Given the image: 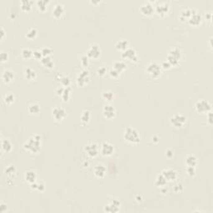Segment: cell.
Instances as JSON below:
<instances>
[{
  "mask_svg": "<svg viewBox=\"0 0 213 213\" xmlns=\"http://www.w3.org/2000/svg\"><path fill=\"white\" fill-rule=\"evenodd\" d=\"M106 166L102 165V164H97L94 166L93 168V173L98 178H102L104 176L106 175Z\"/></svg>",
  "mask_w": 213,
  "mask_h": 213,
  "instance_id": "obj_19",
  "label": "cell"
},
{
  "mask_svg": "<svg viewBox=\"0 0 213 213\" xmlns=\"http://www.w3.org/2000/svg\"><path fill=\"white\" fill-rule=\"evenodd\" d=\"M49 3L50 2L48 0H39V1H37V7L39 8V10L43 12L48 8Z\"/></svg>",
  "mask_w": 213,
  "mask_h": 213,
  "instance_id": "obj_34",
  "label": "cell"
},
{
  "mask_svg": "<svg viewBox=\"0 0 213 213\" xmlns=\"http://www.w3.org/2000/svg\"><path fill=\"white\" fill-rule=\"evenodd\" d=\"M136 200L138 201V202H142V201H143V199H142V197H141V196L140 197H139V196H138V197H136Z\"/></svg>",
  "mask_w": 213,
  "mask_h": 213,
  "instance_id": "obj_58",
  "label": "cell"
},
{
  "mask_svg": "<svg viewBox=\"0 0 213 213\" xmlns=\"http://www.w3.org/2000/svg\"><path fill=\"white\" fill-rule=\"evenodd\" d=\"M89 81H90V73H89L88 70L84 69L78 75L76 83L78 84V86L84 87L89 83Z\"/></svg>",
  "mask_w": 213,
  "mask_h": 213,
  "instance_id": "obj_7",
  "label": "cell"
},
{
  "mask_svg": "<svg viewBox=\"0 0 213 213\" xmlns=\"http://www.w3.org/2000/svg\"><path fill=\"white\" fill-rule=\"evenodd\" d=\"M161 71L162 68L157 62H151L147 67V73L153 78H159L161 74Z\"/></svg>",
  "mask_w": 213,
  "mask_h": 213,
  "instance_id": "obj_4",
  "label": "cell"
},
{
  "mask_svg": "<svg viewBox=\"0 0 213 213\" xmlns=\"http://www.w3.org/2000/svg\"><path fill=\"white\" fill-rule=\"evenodd\" d=\"M187 173L190 177H193L196 174V167L194 166H187Z\"/></svg>",
  "mask_w": 213,
  "mask_h": 213,
  "instance_id": "obj_44",
  "label": "cell"
},
{
  "mask_svg": "<svg viewBox=\"0 0 213 213\" xmlns=\"http://www.w3.org/2000/svg\"><path fill=\"white\" fill-rule=\"evenodd\" d=\"M1 147H2V150H3V152H7V153L9 152L12 150V148H13L12 143H11L10 141L8 140V139H3V140H2Z\"/></svg>",
  "mask_w": 213,
  "mask_h": 213,
  "instance_id": "obj_29",
  "label": "cell"
},
{
  "mask_svg": "<svg viewBox=\"0 0 213 213\" xmlns=\"http://www.w3.org/2000/svg\"><path fill=\"white\" fill-rule=\"evenodd\" d=\"M52 114L55 120L62 121L67 116V112H66V110L63 107H62V106H56V107H54L52 109Z\"/></svg>",
  "mask_w": 213,
  "mask_h": 213,
  "instance_id": "obj_14",
  "label": "cell"
},
{
  "mask_svg": "<svg viewBox=\"0 0 213 213\" xmlns=\"http://www.w3.org/2000/svg\"><path fill=\"white\" fill-rule=\"evenodd\" d=\"M173 191L177 193H181V192H182V191H183V186H182V184H181V183H177V184L175 185L174 187H173Z\"/></svg>",
  "mask_w": 213,
  "mask_h": 213,
  "instance_id": "obj_46",
  "label": "cell"
},
{
  "mask_svg": "<svg viewBox=\"0 0 213 213\" xmlns=\"http://www.w3.org/2000/svg\"><path fill=\"white\" fill-rule=\"evenodd\" d=\"M38 35V30L34 28H32L27 32L26 34V37L29 39H34L36 38V36Z\"/></svg>",
  "mask_w": 213,
  "mask_h": 213,
  "instance_id": "obj_39",
  "label": "cell"
},
{
  "mask_svg": "<svg viewBox=\"0 0 213 213\" xmlns=\"http://www.w3.org/2000/svg\"><path fill=\"white\" fill-rule=\"evenodd\" d=\"M170 10V7H169L168 3H159L155 7V12H156L159 16L166 15Z\"/></svg>",
  "mask_w": 213,
  "mask_h": 213,
  "instance_id": "obj_16",
  "label": "cell"
},
{
  "mask_svg": "<svg viewBox=\"0 0 213 213\" xmlns=\"http://www.w3.org/2000/svg\"><path fill=\"white\" fill-rule=\"evenodd\" d=\"M42 53L43 57H47V56H50L52 53V49L50 48H43L41 50Z\"/></svg>",
  "mask_w": 213,
  "mask_h": 213,
  "instance_id": "obj_43",
  "label": "cell"
},
{
  "mask_svg": "<svg viewBox=\"0 0 213 213\" xmlns=\"http://www.w3.org/2000/svg\"><path fill=\"white\" fill-rule=\"evenodd\" d=\"M5 208H7V205L3 204V203L0 204V211H1V212H4L5 211Z\"/></svg>",
  "mask_w": 213,
  "mask_h": 213,
  "instance_id": "obj_54",
  "label": "cell"
},
{
  "mask_svg": "<svg viewBox=\"0 0 213 213\" xmlns=\"http://www.w3.org/2000/svg\"><path fill=\"white\" fill-rule=\"evenodd\" d=\"M0 59H1V62H6V61L8 59V52H4V51H2L1 53H0Z\"/></svg>",
  "mask_w": 213,
  "mask_h": 213,
  "instance_id": "obj_47",
  "label": "cell"
},
{
  "mask_svg": "<svg viewBox=\"0 0 213 213\" xmlns=\"http://www.w3.org/2000/svg\"><path fill=\"white\" fill-rule=\"evenodd\" d=\"M36 72L31 68H27L24 72V77L28 80H34L36 78Z\"/></svg>",
  "mask_w": 213,
  "mask_h": 213,
  "instance_id": "obj_31",
  "label": "cell"
},
{
  "mask_svg": "<svg viewBox=\"0 0 213 213\" xmlns=\"http://www.w3.org/2000/svg\"><path fill=\"white\" fill-rule=\"evenodd\" d=\"M84 151L86 152V153L91 157H95L98 155L100 149H99L97 144L95 143H88L84 147Z\"/></svg>",
  "mask_w": 213,
  "mask_h": 213,
  "instance_id": "obj_8",
  "label": "cell"
},
{
  "mask_svg": "<svg viewBox=\"0 0 213 213\" xmlns=\"http://www.w3.org/2000/svg\"><path fill=\"white\" fill-rule=\"evenodd\" d=\"M128 46H129V43L125 40V39H122V40H119V41L117 42V43L115 45V47L117 50L119 51H125L126 49L128 48Z\"/></svg>",
  "mask_w": 213,
  "mask_h": 213,
  "instance_id": "obj_23",
  "label": "cell"
},
{
  "mask_svg": "<svg viewBox=\"0 0 213 213\" xmlns=\"http://www.w3.org/2000/svg\"><path fill=\"white\" fill-rule=\"evenodd\" d=\"M197 163L198 161L196 156H194V155H188L187 156V158H186V165L187 166H194V167H196Z\"/></svg>",
  "mask_w": 213,
  "mask_h": 213,
  "instance_id": "obj_26",
  "label": "cell"
},
{
  "mask_svg": "<svg viewBox=\"0 0 213 213\" xmlns=\"http://www.w3.org/2000/svg\"><path fill=\"white\" fill-rule=\"evenodd\" d=\"M45 189V185L43 183H38V187H37V190L38 191H40V192H43L44 191Z\"/></svg>",
  "mask_w": 213,
  "mask_h": 213,
  "instance_id": "obj_52",
  "label": "cell"
},
{
  "mask_svg": "<svg viewBox=\"0 0 213 213\" xmlns=\"http://www.w3.org/2000/svg\"><path fill=\"white\" fill-rule=\"evenodd\" d=\"M196 110L199 113H207L211 110V105L206 100H199L195 104Z\"/></svg>",
  "mask_w": 213,
  "mask_h": 213,
  "instance_id": "obj_6",
  "label": "cell"
},
{
  "mask_svg": "<svg viewBox=\"0 0 213 213\" xmlns=\"http://www.w3.org/2000/svg\"><path fill=\"white\" fill-rule=\"evenodd\" d=\"M202 16L199 13H197V11L194 10L192 16L188 19V23L193 26H198L202 24Z\"/></svg>",
  "mask_w": 213,
  "mask_h": 213,
  "instance_id": "obj_17",
  "label": "cell"
},
{
  "mask_svg": "<svg viewBox=\"0 0 213 213\" xmlns=\"http://www.w3.org/2000/svg\"><path fill=\"white\" fill-rule=\"evenodd\" d=\"M4 34H5V32H4L3 29L2 28V29H1V37H0V39H3V37H4Z\"/></svg>",
  "mask_w": 213,
  "mask_h": 213,
  "instance_id": "obj_57",
  "label": "cell"
},
{
  "mask_svg": "<svg viewBox=\"0 0 213 213\" xmlns=\"http://www.w3.org/2000/svg\"><path fill=\"white\" fill-rule=\"evenodd\" d=\"M109 75L111 76L112 78H118V77H119L120 73H118L117 70H115L114 68H112V69L109 71Z\"/></svg>",
  "mask_w": 213,
  "mask_h": 213,
  "instance_id": "obj_48",
  "label": "cell"
},
{
  "mask_svg": "<svg viewBox=\"0 0 213 213\" xmlns=\"http://www.w3.org/2000/svg\"><path fill=\"white\" fill-rule=\"evenodd\" d=\"M106 73V68L105 67H101L97 69V74L99 76H104Z\"/></svg>",
  "mask_w": 213,
  "mask_h": 213,
  "instance_id": "obj_50",
  "label": "cell"
},
{
  "mask_svg": "<svg viewBox=\"0 0 213 213\" xmlns=\"http://www.w3.org/2000/svg\"><path fill=\"white\" fill-rule=\"evenodd\" d=\"M102 97L105 100V101L107 102H112L114 96H113V93L111 91H106L103 92L102 94Z\"/></svg>",
  "mask_w": 213,
  "mask_h": 213,
  "instance_id": "obj_38",
  "label": "cell"
},
{
  "mask_svg": "<svg viewBox=\"0 0 213 213\" xmlns=\"http://www.w3.org/2000/svg\"><path fill=\"white\" fill-rule=\"evenodd\" d=\"M33 57L37 60H41L43 56V53H42L40 50H35V51H34V56Z\"/></svg>",
  "mask_w": 213,
  "mask_h": 213,
  "instance_id": "obj_45",
  "label": "cell"
},
{
  "mask_svg": "<svg viewBox=\"0 0 213 213\" xmlns=\"http://www.w3.org/2000/svg\"><path fill=\"white\" fill-rule=\"evenodd\" d=\"M122 57L123 59L129 60L131 62H138V56L135 49L128 48L127 49L123 51L122 53Z\"/></svg>",
  "mask_w": 213,
  "mask_h": 213,
  "instance_id": "obj_10",
  "label": "cell"
},
{
  "mask_svg": "<svg viewBox=\"0 0 213 213\" xmlns=\"http://www.w3.org/2000/svg\"><path fill=\"white\" fill-rule=\"evenodd\" d=\"M3 100H4V102L6 104H11L13 103L14 100H15V97H14V95L13 93H8L7 95H5Z\"/></svg>",
  "mask_w": 213,
  "mask_h": 213,
  "instance_id": "obj_40",
  "label": "cell"
},
{
  "mask_svg": "<svg viewBox=\"0 0 213 213\" xmlns=\"http://www.w3.org/2000/svg\"><path fill=\"white\" fill-rule=\"evenodd\" d=\"M100 55H101V48L97 44L91 45L87 51V56L89 58L96 59V58H98L100 57Z\"/></svg>",
  "mask_w": 213,
  "mask_h": 213,
  "instance_id": "obj_13",
  "label": "cell"
},
{
  "mask_svg": "<svg viewBox=\"0 0 213 213\" xmlns=\"http://www.w3.org/2000/svg\"><path fill=\"white\" fill-rule=\"evenodd\" d=\"M24 148L32 153H38L41 149V138L35 135L32 137L24 144Z\"/></svg>",
  "mask_w": 213,
  "mask_h": 213,
  "instance_id": "obj_1",
  "label": "cell"
},
{
  "mask_svg": "<svg viewBox=\"0 0 213 213\" xmlns=\"http://www.w3.org/2000/svg\"><path fill=\"white\" fill-rule=\"evenodd\" d=\"M140 11L143 15L151 16L155 12V7H153L151 2H145L140 7Z\"/></svg>",
  "mask_w": 213,
  "mask_h": 213,
  "instance_id": "obj_15",
  "label": "cell"
},
{
  "mask_svg": "<svg viewBox=\"0 0 213 213\" xmlns=\"http://www.w3.org/2000/svg\"><path fill=\"white\" fill-rule=\"evenodd\" d=\"M24 179L26 180L27 182H29V184H32L34 182H36L37 175L34 171H28L25 172L24 174Z\"/></svg>",
  "mask_w": 213,
  "mask_h": 213,
  "instance_id": "obj_22",
  "label": "cell"
},
{
  "mask_svg": "<svg viewBox=\"0 0 213 213\" xmlns=\"http://www.w3.org/2000/svg\"><path fill=\"white\" fill-rule=\"evenodd\" d=\"M207 114V117H208V122L210 124H212V112H209L206 113Z\"/></svg>",
  "mask_w": 213,
  "mask_h": 213,
  "instance_id": "obj_53",
  "label": "cell"
},
{
  "mask_svg": "<svg viewBox=\"0 0 213 213\" xmlns=\"http://www.w3.org/2000/svg\"><path fill=\"white\" fill-rule=\"evenodd\" d=\"M90 58H89L88 56L86 55H83L81 57V64L83 66V67H88L89 65V62H90Z\"/></svg>",
  "mask_w": 213,
  "mask_h": 213,
  "instance_id": "obj_42",
  "label": "cell"
},
{
  "mask_svg": "<svg viewBox=\"0 0 213 213\" xmlns=\"http://www.w3.org/2000/svg\"><path fill=\"white\" fill-rule=\"evenodd\" d=\"M161 67L162 69H166V70H168V69H170V68H172V65L170 64V62H169L168 61H166H166L162 62Z\"/></svg>",
  "mask_w": 213,
  "mask_h": 213,
  "instance_id": "obj_49",
  "label": "cell"
},
{
  "mask_svg": "<svg viewBox=\"0 0 213 213\" xmlns=\"http://www.w3.org/2000/svg\"><path fill=\"white\" fill-rule=\"evenodd\" d=\"M70 92H71L70 87H67V88H64L62 95H61V97H62V101L65 102H68V100H69V97H70Z\"/></svg>",
  "mask_w": 213,
  "mask_h": 213,
  "instance_id": "obj_36",
  "label": "cell"
},
{
  "mask_svg": "<svg viewBox=\"0 0 213 213\" xmlns=\"http://www.w3.org/2000/svg\"><path fill=\"white\" fill-rule=\"evenodd\" d=\"M100 152L104 156H111L114 152V147L109 142H104L100 147Z\"/></svg>",
  "mask_w": 213,
  "mask_h": 213,
  "instance_id": "obj_11",
  "label": "cell"
},
{
  "mask_svg": "<svg viewBox=\"0 0 213 213\" xmlns=\"http://www.w3.org/2000/svg\"><path fill=\"white\" fill-rule=\"evenodd\" d=\"M16 172V167L13 165H10V166H8L7 168L5 169V171H4V172H5L6 174L8 175V176H12V175H13L14 173H15Z\"/></svg>",
  "mask_w": 213,
  "mask_h": 213,
  "instance_id": "obj_41",
  "label": "cell"
},
{
  "mask_svg": "<svg viewBox=\"0 0 213 213\" xmlns=\"http://www.w3.org/2000/svg\"><path fill=\"white\" fill-rule=\"evenodd\" d=\"M81 122L84 123V124H87L90 122V119H91V112L88 111V110H85L82 112L80 117Z\"/></svg>",
  "mask_w": 213,
  "mask_h": 213,
  "instance_id": "obj_33",
  "label": "cell"
},
{
  "mask_svg": "<svg viewBox=\"0 0 213 213\" xmlns=\"http://www.w3.org/2000/svg\"><path fill=\"white\" fill-rule=\"evenodd\" d=\"M61 83L62 86L64 88H67V87H70L71 84V80L70 78L67 77V76H60L59 80H58Z\"/></svg>",
  "mask_w": 213,
  "mask_h": 213,
  "instance_id": "obj_37",
  "label": "cell"
},
{
  "mask_svg": "<svg viewBox=\"0 0 213 213\" xmlns=\"http://www.w3.org/2000/svg\"><path fill=\"white\" fill-rule=\"evenodd\" d=\"M166 182H167V181H166L165 177H164L161 173V174L157 175V177H156V181H155V184H156V187H164L166 185Z\"/></svg>",
  "mask_w": 213,
  "mask_h": 213,
  "instance_id": "obj_30",
  "label": "cell"
},
{
  "mask_svg": "<svg viewBox=\"0 0 213 213\" xmlns=\"http://www.w3.org/2000/svg\"><path fill=\"white\" fill-rule=\"evenodd\" d=\"M182 51L178 48H174L168 52L167 57H166V61H168L172 66H177L182 59Z\"/></svg>",
  "mask_w": 213,
  "mask_h": 213,
  "instance_id": "obj_3",
  "label": "cell"
},
{
  "mask_svg": "<svg viewBox=\"0 0 213 213\" xmlns=\"http://www.w3.org/2000/svg\"><path fill=\"white\" fill-rule=\"evenodd\" d=\"M52 16L56 18H61L63 15V13H64V7H63V5L61 4V3H57L54 6V8H52Z\"/></svg>",
  "mask_w": 213,
  "mask_h": 213,
  "instance_id": "obj_20",
  "label": "cell"
},
{
  "mask_svg": "<svg viewBox=\"0 0 213 213\" xmlns=\"http://www.w3.org/2000/svg\"><path fill=\"white\" fill-rule=\"evenodd\" d=\"M40 110H41L40 106L38 103H31L28 106V112L30 114H37L40 112Z\"/></svg>",
  "mask_w": 213,
  "mask_h": 213,
  "instance_id": "obj_32",
  "label": "cell"
},
{
  "mask_svg": "<svg viewBox=\"0 0 213 213\" xmlns=\"http://www.w3.org/2000/svg\"><path fill=\"white\" fill-rule=\"evenodd\" d=\"M211 17H212V14H211V13H206L205 18H206V20L211 21Z\"/></svg>",
  "mask_w": 213,
  "mask_h": 213,
  "instance_id": "obj_55",
  "label": "cell"
},
{
  "mask_svg": "<svg viewBox=\"0 0 213 213\" xmlns=\"http://www.w3.org/2000/svg\"><path fill=\"white\" fill-rule=\"evenodd\" d=\"M173 155H174V152L172 151V149H167L166 151V157H168V158H171V157H172L173 156Z\"/></svg>",
  "mask_w": 213,
  "mask_h": 213,
  "instance_id": "obj_51",
  "label": "cell"
},
{
  "mask_svg": "<svg viewBox=\"0 0 213 213\" xmlns=\"http://www.w3.org/2000/svg\"><path fill=\"white\" fill-rule=\"evenodd\" d=\"M194 10H192L190 8H185L181 12V14H180V19L182 21L188 20L190 18V17L192 16V14L193 13Z\"/></svg>",
  "mask_w": 213,
  "mask_h": 213,
  "instance_id": "obj_27",
  "label": "cell"
},
{
  "mask_svg": "<svg viewBox=\"0 0 213 213\" xmlns=\"http://www.w3.org/2000/svg\"><path fill=\"white\" fill-rule=\"evenodd\" d=\"M121 209V203L118 200H112L111 202L104 206L103 211L105 212L116 213L118 212Z\"/></svg>",
  "mask_w": 213,
  "mask_h": 213,
  "instance_id": "obj_9",
  "label": "cell"
},
{
  "mask_svg": "<svg viewBox=\"0 0 213 213\" xmlns=\"http://www.w3.org/2000/svg\"><path fill=\"white\" fill-rule=\"evenodd\" d=\"M22 57H24V59H29L31 58L33 56H34V51L29 48H24L22 50Z\"/></svg>",
  "mask_w": 213,
  "mask_h": 213,
  "instance_id": "obj_35",
  "label": "cell"
},
{
  "mask_svg": "<svg viewBox=\"0 0 213 213\" xmlns=\"http://www.w3.org/2000/svg\"><path fill=\"white\" fill-rule=\"evenodd\" d=\"M13 78H14V73H13V71L5 70L2 74V79L5 83L12 82Z\"/></svg>",
  "mask_w": 213,
  "mask_h": 213,
  "instance_id": "obj_21",
  "label": "cell"
},
{
  "mask_svg": "<svg viewBox=\"0 0 213 213\" xmlns=\"http://www.w3.org/2000/svg\"><path fill=\"white\" fill-rule=\"evenodd\" d=\"M127 68V64L123 61H117L113 63V68L115 70H117L119 73H122Z\"/></svg>",
  "mask_w": 213,
  "mask_h": 213,
  "instance_id": "obj_28",
  "label": "cell"
},
{
  "mask_svg": "<svg viewBox=\"0 0 213 213\" xmlns=\"http://www.w3.org/2000/svg\"><path fill=\"white\" fill-rule=\"evenodd\" d=\"M116 108L111 104H106L102 108V114L106 119H112L116 116Z\"/></svg>",
  "mask_w": 213,
  "mask_h": 213,
  "instance_id": "obj_12",
  "label": "cell"
},
{
  "mask_svg": "<svg viewBox=\"0 0 213 213\" xmlns=\"http://www.w3.org/2000/svg\"><path fill=\"white\" fill-rule=\"evenodd\" d=\"M33 3H34L33 1H30V0H22L20 2V7L23 11L29 12L32 9Z\"/></svg>",
  "mask_w": 213,
  "mask_h": 213,
  "instance_id": "obj_25",
  "label": "cell"
},
{
  "mask_svg": "<svg viewBox=\"0 0 213 213\" xmlns=\"http://www.w3.org/2000/svg\"><path fill=\"white\" fill-rule=\"evenodd\" d=\"M63 89H64V88H58L57 89V91H56V93H57L58 96H61L62 93V92H63Z\"/></svg>",
  "mask_w": 213,
  "mask_h": 213,
  "instance_id": "obj_56",
  "label": "cell"
},
{
  "mask_svg": "<svg viewBox=\"0 0 213 213\" xmlns=\"http://www.w3.org/2000/svg\"><path fill=\"white\" fill-rule=\"evenodd\" d=\"M41 62L43 65L46 67L48 68H52L54 67V62L52 61V57L50 56H47V57H43V58L41 59Z\"/></svg>",
  "mask_w": 213,
  "mask_h": 213,
  "instance_id": "obj_24",
  "label": "cell"
},
{
  "mask_svg": "<svg viewBox=\"0 0 213 213\" xmlns=\"http://www.w3.org/2000/svg\"><path fill=\"white\" fill-rule=\"evenodd\" d=\"M170 122L173 127L179 128L183 127L187 122V117L182 114H175L170 118Z\"/></svg>",
  "mask_w": 213,
  "mask_h": 213,
  "instance_id": "obj_5",
  "label": "cell"
},
{
  "mask_svg": "<svg viewBox=\"0 0 213 213\" xmlns=\"http://www.w3.org/2000/svg\"><path fill=\"white\" fill-rule=\"evenodd\" d=\"M123 138L127 142L133 144L140 143V136L138 134V131L133 127H127L123 133Z\"/></svg>",
  "mask_w": 213,
  "mask_h": 213,
  "instance_id": "obj_2",
  "label": "cell"
},
{
  "mask_svg": "<svg viewBox=\"0 0 213 213\" xmlns=\"http://www.w3.org/2000/svg\"><path fill=\"white\" fill-rule=\"evenodd\" d=\"M161 174L163 175L165 178L166 179L167 182H172L174 180L177 179V172L173 170V169H164L163 171L161 172Z\"/></svg>",
  "mask_w": 213,
  "mask_h": 213,
  "instance_id": "obj_18",
  "label": "cell"
}]
</instances>
